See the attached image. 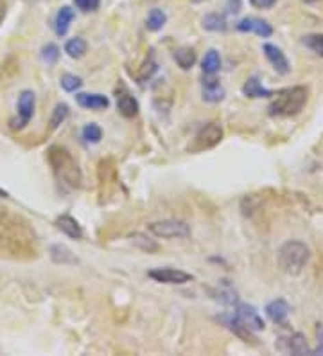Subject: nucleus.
<instances>
[{"instance_id": "nucleus-30", "label": "nucleus", "mask_w": 323, "mask_h": 356, "mask_svg": "<svg viewBox=\"0 0 323 356\" xmlns=\"http://www.w3.org/2000/svg\"><path fill=\"white\" fill-rule=\"evenodd\" d=\"M131 241H133L135 245L137 246H140V249H142V251H146V252H157L158 251V245L157 243H155V241L153 240H149L148 236H144V234H131Z\"/></svg>"}, {"instance_id": "nucleus-29", "label": "nucleus", "mask_w": 323, "mask_h": 356, "mask_svg": "<svg viewBox=\"0 0 323 356\" xmlns=\"http://www.w3.org/2000/svg\"><path fill=\"white\" fill-rule=\"evenodd\" d=\"M67 117H68V106L65 105V103H60V105H56L53 110V116H51V128L56 130L57 126L62 125L63 120L67 119Z\"/></svg>"}, {"instance_id": "nucleus-33", "label": "nucleus", "mask_w": 323, "mask_h": 356, "mask_svg": "<svg viewBox=\"0 0 323 356\" xmlns=\"http://www.w3.org/2000/svg\"><path fill=\"white\" fill-rule=\"evenodd\" d=\"M157 63L153 62V58H149L148 62H146V65H144V68H142V73L138 74V81L140 83H144L146 81V79H149V77L153 76V73H157Z\"/></svg>"}, {"instance_id": "nucleus-21", "label": "nucleus", "mask_w": 323, "mask_h": 356, "mask_svg": "<svg viewBox=\"0 0 323 356\" xmlns=\"http://www.w3.org/2000/svg\"><path fill=\"white\" fill-rule=\"evenodd\" d=\"M175 62L178 63V67H181L183 71H189V68L194 67L196 53L190 47L176 49V51H175Z\"/></svg>"}, {"instance_id": "nucleus-1", "label": "nucleus", "mask_w": 323, "mask_h": 356, "mask_svg": "<svg viewBox=\"0 0 323 356\" xmlns=\"http://www.w3.org/2000/svg\"><path fill=\"white\" fill-rule=\"evenodd\" d=\"M49 164L63 183H67L68 188H79L83 182V175L68 149L62 148V146H53L49 149Z\"/></svg>"}, {"instance_id": "nucleus-18", "label": "nucleus", "mask_w": 323, "mask_h": 356, "mask_svg": "<svg viewBox=\"0 0 323 356\" xmlns=\"http://www.w3.org/2000/svg\"><path fill=\"white\" fill-rule=\"evenodd\" d=\"M72 20H74V10H72V8L65 5V8H62V10L57 11L56 22H54V29H56L57 36H65V34H67Z\"/></svg>"}, {"instance_id": "nucleus-37", "label": "nucleus", "mask_w": 323, "mask_h": 356, "mask_svg": "<svg viewBox=\"0 0 323 356\" xmlns=\"http://www.w3.org/2000/svg\"><path fill=\"white\" fill-rule=\"evenodd\" d=\"M0 196H8V193H5L4 189H0Z\"/></svg>"}, {"instance_id": "nucleus-14", "label": "nucleus", "mask_w": 323, "mask_h": 356, "mask_svg": "<svg viewBox=\"0 0 323 356\" xmlns=\"http://www.w3.org/2000/svg\"><path fill=\"white\" fill-rule=\"evenodd\" d=\"M219 318H221V322H223L224 326L229 327L230 331L235 333V335H237L239 338H242L244 342L255 340V338H253V335H252V333H253L252 329H248V327L244 326V324H242L237 317H235V313H233V315H221Z\"/></svg>"}, {"instance_id": "nucleus-12", "label": "nucleus", "mask_w": 323, "mask_h": 356, "mask_svg": "<svg viewBox=\"0 0 323 356\" xmlns=\"http://www.w3.org/2000/svg\"><path fill=\"white\" fill-rule=\"evenodd\" d=\"M201 97L207 103H219L224 99V88L216 77H207L203 79V88H201Z\"/></svg>"}, {"instance_id": "nucleus-16", "label": "nucleus", "mask_w": 323, "mask_h": 356, "mask_svg": "<svg viewBox=\"0 0 323 356\" xmlns=\"http://www.w3.org/2000/svg\"><path fill=\"white\" fill-rule=\"evenodd\" d=\"M268 317L273 320L275 324H285V318L289 315V304L285 303L284 298H276V301H271L266 306Z\"/></svg>"}, {"instance_id": "nucleus-19", "label": "nucleus", "mask_w": 323, "mask_h": 356, "mask_svg": "<svg viewBox=\"0 0 323 356\" xmlns=\"http://www.w3.org/2000/svg\"><path fill=\"white\" fill-rule=\"evenodd\" d=\"M242 92H244V96L246 97H253V99H257V97H271L275 92L268 90V88H264L261 85V81H259V77H250L246 83H244V87H242Z\"/></svg>"}, {"instance_id": "nucleus-4", "label": "nucleus", "mask_w": 323, "mask_h": 356, "mask_svg": "<svg viewBox=\"0 0 323 356\" xmlns=\"http://www.w3.org/2000/svg\"><path fill=\"white\" fill-rule=\"evenodd\" d=\"M223 139V128L218 123H207L201 126L200 131L196 134L192 144H190V151H205L218 146Z\"/></svg>"}, {"instance_id": "nucleus-13", "label": "nucleus", "mask_w": 323, "mask_h": 356, "mask_svg": "<svg viewBox=\"0 0 323 356\" xmlns=\"http://www.w3.org/2000/svg\"><path fill=\"white\" fill-rule=\"evenodd\" d=\"M76 101L86 110H105L109 105V99L103 94H77Z\"/></svg>"}, {"instance_id": "nucleus-27", "label": "nucleus", "mask_w": 323, "mask_h": 356, "mask_svg": "<svg viewBox=\"0 0 323 356\" xmlns=\"http://www.w3.org/2000/svg\"><path fill=\"white\" fill-rule=\"evenodd\" d=\"M218 298L223 304H237V294L229 283H221L218 286Z\"/></svg>"}, {"instance_id": "nucleus-7", "label": "nucleus", "mask_w": 323, "mask_h": 356, "mask_svg": "<svg viewBox=\"0 0 323 356\" xmlns=\"http://www.w3.org/2000/svg\"><path fill=\"white\" fill-rule=\"evenodd\" d=\"M149 277L157 283L164 284H185L189 281L194 279V275L187 274L183 270L171 268V266H166V268H153L149 270Z\"/></svg>"}, {"instance_id": "nucleus-26", "label": "nucleus", "mask_w": 323, "mask_h": 356, "mask_svg": "<svg viewBox=\"0 0 323 356\" xmlns=\"http://www.w3.org/2000/svg\"><path fill=\"white\" fill-rule=\"evenodd\" d=\"M81 135H83V139H85L86 142L97 144V142L103 139V130H101L99 125H95V123H88V125L83 128Z\"/></svg>"}, {"instance_id": "nucleus-23", "label": "nucleus", "mask_w": 323, "mask_h": 356, "mask_svg": "<svg viewBox=\"0 0 323 356\" xmlns=\"http://www.w3.org/2000/svg\"><path fill=\"white\" fill-rule=\"evenodd\" d=\"M167 22V15L162 10H151L146 20V27L149 31H160Z\"/></svg>"}, {"instance_id": "nucleus-28", "label": "nucleus", "mask_w": 323, "mask_h": 356, "mask_svg": "<svg viewBox=\"0 0 323 356\" xmlns=\"http://www.w3.org/2000/svg\"><path fill=\"white\" fill-rule=\"evenodd\" d=\"M304 45L307 49H311L314 54H318V56H322L323 58V34H307V36H304Z\"/></svg>"}, {"instance_id": "nucleus-11", "label": "nucleus", "mask_w": 323, "mask_h": 356, "mask_svg": "<svg viewBox=\"0 0 323 356\" xmlns=\"http://www.w3.org/2000/svg\"><path fill=\"white\" fill-rule=\"evenodd\" d=\"M264 54H266L268 62H270L271 65H273V68H275L276 73L282 74V76H285V74L291 73L289 62H287V58H285V54L282 53L281 49L276 47V45L264 44Z\"/></svg>"}, {"instance_id": "nucleus-3", "label": "nucleus", "mask_w": 323, "mask_h": 356, "mask_svg": "<svg viewBox=\"0 0 323 356\" xmlns=\"http://www.w3.org/2000/svg\"><path fill=\"white\" fill-rule=\"evenodd\" d=\"M311 252L307 249L305 243L302 241H285L284 245L279 249V254H276V261H279V266L284 274L287 275H300L304 272L305 265L309 263Z\"/></svg>"}, {"instance_id": "nucleus-35", "label": "nucleus", "mask_w": 323, "mask_h": 356, "mask_svg": "<svg viewBox=\"0 0 323 356\" xmlns=\"http://www.w3.org/2000/svg\"><path fill=\"white\" fill-rule=\"evenodd\" d=\"M275 2L276 0H250V4L257 8V10H270V8L275 5Z\"/></svg>"}, {"instance_id": "nucleus-25", "label": "nucleus", "mask_w": 323, "mask_h": 356, "mask_svg": "<svg viewBox=\"0 0 323 356\" xmlns=\"http://www.w3.org/2000/svg\"><path fill=\"white\" fill-rule=\"evenodd\" d=\"M203 27L207 31H214V33H218V31L227 29V22H224L223 16L218 15V13H210V15H207L203 18Z\"/></svg>"}, {"instance_id": "nucleus-34", "label": "nucleus", "mask_w": 323, "mask_h": 356, "mask_svg": "<svg viewBox=\"0 0 323 356\" xmlns=\"http://www.w3.org/2000/svg\"><path fill=\"white\" fill-rule=\"evenodd\" d=\"M76 8H79L81 11H95L99 8L101 0H74Z\"/></svg>"}, {"instance_id": "nucleus-20", "label": "nucleus", "mask_w": 323, "mask_h": 356, "mask_svg": "<svg viewBox=\"0 0 323 356\" xmlns=\"http://www.w3.org/2000/svg\"><path fill=\"white\" fill-rule=\"evenodd\" d=\"M219 68H221V56L216 49H210L201 62V71H203L205 76H214Z\"/></svg>"}, {"instance_id": "nucleus-9", "label": "nucleus", "mask_w": 323, "mask_h": 356, "mask_svg": "<svg viewBox=\"0 0 323 356\" xmlns=\"http://www.w3.org/2000/svg\"><path fill=\"white\" fill-rule=\"evenodd\" d=\"M276 349L282 353H289V355H311L313 353L307 346V342H305V337L300 333H293L289 337L279 338Z\"/></svg>"}, {"instance_id": "nucleus-15", "label": "nucleus", "mask_w": 323, "mask_h": 356, "mask_svg": "<svg viewBox=\"0 0 323 356\" xmlns=\"http://www.w3.org/2000/svg\"><path fill=\"white\" fill-rule=\"evenodd\" d=\"M117 110L126 119H133L138 114V101L131 94L124 92V94L117 96Z\"/></svg>"}, {"instance_id": "nucleus-8", "label": "nucleus", "mask_w": 323, "mask_h": 356, "mask_svg": "<svg viewBox=\"0 0 323 356\" xmlns=\"http://www.w3.org/2000/svg\"><path fill=\"white\" fill-rule=\"evenodd\" d=\"M235 317L241 320L248 329H252V331H262L266 324L262 320V317L259 315L255 308H253L252 304H237V308H235Z\"/></svg>"}, {"instance_id": "nucleus-5", "label": "nucleus", "mask_w": 323, "mask_h": 356, "mask_svg": "<svg viewBox=\"0 0 323 356\" xmlns=\"http://www.w3.org/2000/svg\"><path fill=\"white\" fill-rule=\"evenodd\" d=\"M148 231L157 238H189L190 227L181 220H162V222H153L148 225Z\"/></svg>"}, {"instance_id": "nucleus-24", "label": "nucleus", "mask_w": 323, "mask_h": 356, "mask_svg": "<svg viewBox=\"0 0 323 356\" xmlns=\"http://www.w3.org/2000/svg\"><path fill=\"white\" fill-rule=\"evenodd\" d=\"M51 257H53L56 263H76V257L72 255V252L68 251L65 245H53L51 246Z\"/></svg>"}, {"instance_id": "nucleus-17", "label": "nucleus", "mask_w": 323, "mask_h": 356, "mask_svg": "<svg viewBox=\"0 0 323 356\" xmlns=\"http://www.w3.org/2000/svg\"><path fill=\"white\" fill-rule=\"evenodd\" d=\"M56 227L63 232V234H67L68 238H74V240H79V238L83 236V229H81V225L74 220V218L68 216V214H63V216L57 218Z\"/></svg>"}, {"instance_id": "nucleus-10", "label": "nucleus", "mask_w": 323, "mask_h": 356, "mask_svg": "<svg viewBox=\"0 0 323 356\" xmlns=\"http://www.w3.org/2000/svg\"><path fill=\"white\" fill-rule=\"evenodd\" d=\"M235 27H237V31H241V33H255L257 36H261V38H270L271 34H273V27L268 24L266 20L255 18V16L242 18Z\"/></svg>"}, {"instance_id": "nucleus-32", "label": "nucleus", "mask_w": 323, "mask_h": 356, "mask_svg": "<svg viewBox=\"0 0 323 356\" xmlns=\"http://www.w3.org/2000/svg\"><path fill=\"white\" fill-rule=\"evenodd\" d=\"M42 58L43 62H47V63H56L57 58H60V49H57V45L54 44H49L45 45V47L42 49Z\"/></svg>"}, {"instance_id": "nucleus-2", "label": "nucleus", "mask_w": 323, "mask_h": 356, "mask_svg": "<svg viewBox=\"0 0 323 356\" xmlns=\"http://www.w3.org/2000/svg\"><path fill=\"white\" fill-rule=\"evenodd\" d=\"M273 101L268 106L270 116L273 117H291L304 110L307 103V88L293 87L273 94Z\"/></svg>"}, {"instance_id": "nucleus-31", "label": "nucleus", "mask_w": 323, "mask_h": 356, "mask_svg": "<svg viewBox=\"0 0 323 356\" xmlns=\"http://www.w3.org/2000/svg\"><path fill=\"white\" fill-rule=\"evenodd\" d=\"M62 87L65 92H76L83 87V79L79 76H74V74H65L62 77Z\"/></svg>"}, {"instance_id": "nucleus-6", "label": "nucleus", "mask_w": 323, "mask_h": 356, "mask_svg": "<svg viewBox=\"0 0 323 356\" xmlns=\"http://www.w3.org/2000/svg\"><path fill=\"white\" fill-rule=\"evenodd\" d=\"M34 106H36V96L34 92L24 90L18 97V117L11 120L13 130H22L29 125V120L34 116Z\"/></svg>"}, {"instance_id": "nucleus-36", "label": "nucleus", "mask_w": 323, "mask_h": 356, "mask_svg": "<svg viewBox=\"0 0 323 356\" xmlns=\"http://www.w3.org/2000/svg\"><path fill=\"white\" fill-rule=\"evenodd\" d=\"M227 10H229L230 15H237L239 11H241V0H229Z\"/></svg>"}, {"instance_id": "nucleus-39", "label": "nucleus", "mask_w": 323, "mask_h": 356, "mask_svg": "<svg viewBox=\"0 0 323 356\" xmlns=\"http://www.w3.org/2000/svg\"><path fill=\"white\" fill-rule=\"evenodd\" d=\"M192 2H205V0H192Z\"/></svg>"}, {"instance_id": "nucleus-38", "label": "nucleus", "mask_w": 323, "mask_h": 356, "mask_svg": "<svg viewBox=\"0 0 323 356\" xmlns=\"http://www.w3.org/2000/svg\"><path fill=\"white\" fill-rule=\"evenodd\" d=\"M304 2H307V4H313V2H316V0H304Z\"/></svg>"}, {"instance_id": "nucleus-22", "label": "nucleus", "mask_w": 323, "mask_h": 356, "mask_svg": "<svg viewBox=\"0 0 323 356\" xmlns=\"http://www.w3.org/2000/svg\"><path fill=\"white\" fill-rule=\"evenodd\" d=\"M86 49H88V45H86V42L83 38H72L65 44V53H67L70 58H76V60L85 56Z\"/></svg>"}]
</instances>
